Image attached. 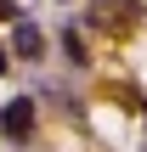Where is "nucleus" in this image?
<instances>
[{
  "label": "nucleus",
  "instance_id": "1",
  "mask_svg": "<svg viewBox=\"0 0 147 152\" xmlns=\"http://www.w3.org/2000/svg\"><path fill=\"white\" fill-rule=\"evenodd\" d=\"M136 11H142V0H96V6H91V28H102V34H130V28H136Z\"/></svg>",
  "mask_w": 147,
  "mask_h": 152
},
{
  "label": "nucleus",
  "instance_id": "2",
  "mask_svg": "<svg viewBox=\"0 0 147 152\" xmlns=\"http://www.w3.org/2000/svg\"><path fill=\"white\" fill-rule=\"evenodd\" d=\"M0 135H6V141H28V135H34V102H28V96H17V102L0 107Z\"/></svg>",
  "mask_w": 147,
  "mask_h": 152
},
{
  "label": "nucleus",
  "instance_id": "3",
  "mask_svg": "<svg viewBox=\"0 0 147 152\" xmlns=\"http://www.w3.org/2000/svg\"><path fill=\"white\" fill-rule=\"evenodd\" d=\"M11 45H17V56H28V62H34V56L45 51V34H40L34 23H17V39H11Z\"/></svg>",
  "mask_w": 147,
  "mask_h": 152
},
{
  "label": "nucleus",
  "instance_id": "4",
  "mask_svg": "<svg viewBox=\"0 0 147 152\" xmlns=\"http://www.w3.org/2000/svg\"><path fill=\"white\" fill-rule=\"evenodd\" d=\"M62 51H68V62H74V68H85V39H79L74 28L62 34Z\"/></svg>",
  "mask_w": 147,
  "mask_h": 152
},
{
  "label": "nucleus",
  "instance_id": "5",
  "mask_svg": "<svg viewBox=\"0 0 147 152\" xmlns=\"http://www.w3.org/2000/svg\"><path fill=\"white\" fill-rule=\"evenodd\" d=\"M6 68H11V62H6V51H0V73H6Z\"/></svg>",
  "mask_w": 147,
  "mask_h": 152
}]
</instances>
